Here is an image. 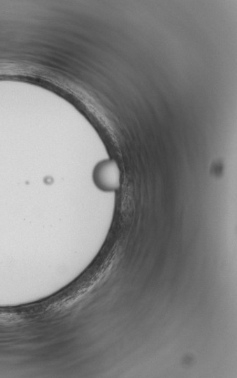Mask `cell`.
<instances>
[{"label":"cell","mask_w":237,"mask_h":378,"mask_svg":"<svg viewBox=\"0 0 237 378\" xmlns=\"http://www.w3.org/2000/svg\"><path fill=\"white\" fill-rule=\"evenodd\" d=\"M94 178L103 189H117L120 184V170L117 163L113 160L101 161L96 168Z\"/></svg>","instance_id":"1"}]
</instances>
